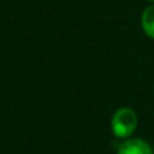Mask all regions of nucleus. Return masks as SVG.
Listing matches in <instances>:
<instances>
[{
    "mask_svg": "<svg viewBox=\"0 0 154 154\" xmlns=\"http://www.w3.org/2000/svg\"><path fill=\"white\" fill-rule=\"evenodd\" d=\"M117 154H154V150L146 140L140 138H131L120 145Z\"/></svg>",
    "mask_w": 154,
    "mask_h": 154,
    "instance_id": "f03ea898",
    "label": "nucleus"
},
{
    "mask_svg": "<svg viewBox=\"0 0 154 154\" xmlns=\"http://www.w3.org/2000/svg\"><path fill=\"white\" fill-rule=\"evenodd\" d=\"M140 23H142V29L145 34L150 38H154V3L146 7L145 11L142 12Z\"/></svg>",
    "mask_w": 154,
    "mask_h": 154,
    "instance_id": "7ed1b4c3",
    "label": "nucleus"
},
{
    "mask_svg": "<svg viewBox=\"0 0 154 154\" xmlns=\"http://www.w3.org/2000/svg\"><path fill=\"white\" fill-rule=\"evenodd\" d=\"M138 127V116L132 108L123 106L113 113L111 120V128L115 137L127 139L135 132Z\"/></svg>",
    "mask_w": 154,
    "mask_h": 154,
    "instance_id": "f257e3e1",
    "label": "nucleus"
},
{
    "mask_svg": "<svg viewBox=\"0 0 154 154\" xmlns=\"http://www.w3.org/2000/svg\"><path fill=\"white\" fill-rule=\"evenodd\" d=\"M149 2H151V3H154V0H149Z\"/></svg>",
    "mask_w": 154,
    "mask_h": 154,
    "instance_id": "20e7f679",
    "label": "nucleus"
}]
</instances>
